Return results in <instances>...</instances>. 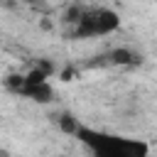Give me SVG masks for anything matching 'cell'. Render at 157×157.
Listing matches in <instances>:
<instances>
[{
  "instance_id": "3957f363",
  "label": "cell",
  "mask_w": 157,
  "mask_h": 157,
  "mask_svg": "<svg viewBox=\"0 0 157 157\" xmlns=\"http://www.w3.org/2000/svg\"><path fill=\"white\" fill-rule=\"evenodd\" d=\"M98 59H103L101 64H113V66H135V64H140V61H142V56H140L137 52L128 49V47L110 49L108 54H103V56H98Z\"/></svg>"
},
{
  "instance_id": "5b68a950",
  "label": "cell",
  "mask_w": 157,
  "mask_h": 157,
  "mask_svg": "<svg viewBox=\"0 0 157 157\" xmlns=\"http://www.w3.org/2000/svg\"><path fill=\"white\" fill-rule=\"evenodd\" d=\"M0 157H7V152H5V150H0Z\"/></svg>"
},
{
  "instance_id": "6da1fadb",
  "label": "cell",
  "mask_w": 157,
  "mask_h": 157,
  "mask_svg": "<svg viewBox=\"0 0 157 157\" xmlns=\"http://www.w3.org/2000/svg\"><path fill=\"white\" fill-rule=\"evenodd\" d=\"M64 22L69 25L71 39L108 37L120 29V15L101 5H71L64 12Z\"/></svg>"
},
{
  "instance_id": "7a4b0ae2",
  "label": "cell",
  "mask_w": 157,
  "mask_h": 157,
  "mask_svg": "<svg viewBox=\"0 0 157 157\" xmlns=\"http://www.w3.org/2000/svg\"><path fill=\"white\" fill-rule=\"evenodd\" d=\"M74 137L93 157H150V145L140 137L115 135V132L96 130L88 125H78Z\"/></svg>"
},
{
  "instance_id": "277c9868",
  "label": "cell",
  "mask_w": 157,
  "mask_h": 157,
  "mask_svg": "<svg viewBox=\"0 0 157 157\" xmlns=\"http://www.w3.org/2000/svg\"><path fill=\"white\" fill-rule=\"evenodd\" d=\"M56 123H59V128H61L64 132H69V135H76V130H78V125H81L71 113H61Z\"/></svg>"
}]
</instances>
